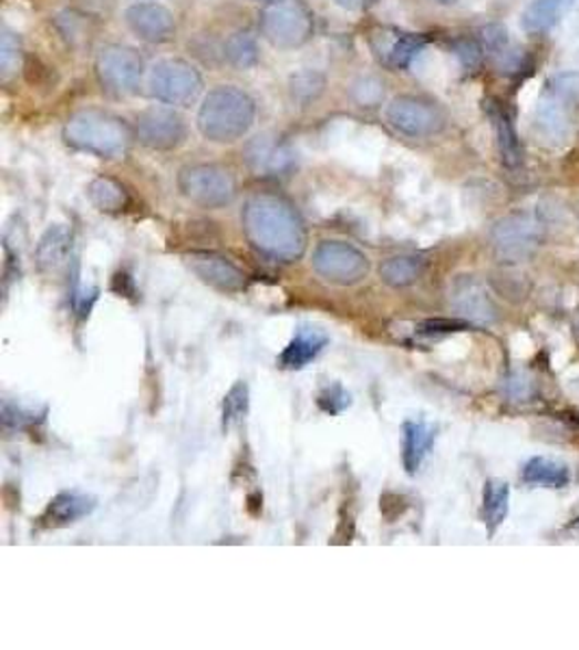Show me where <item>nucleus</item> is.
I'll use <instances>...</instances> for the list:
<instances>
[{
	"instance_id": "aec40b11",
	"label": "nucleus",
	"mask_w": 579,
	"mask_h": 650,
	"mask_svg": "<svg viewBox=\"0 0 579 650\" xmlns=\"http://www.w3.org/2000/svg\"><path fill=\"white\" fill-rule=\"evenodd\" d=\"M454 303L456 308L474 319L477 323H490L495 319V308L484 293V289L472 280V278H461L454 287Z\"/></svg>"
},
{
	"instance_id": "ddd939ff",
	"label": "nucleus",
	"mask_w": 579,
	"mask_h": 650,
	"mask_svg": "<svg viewBox=\"0 0 579 650\" xmlns=\"http://www.w3.org/2000/svg\"><path fill=\"white\" fill-rule=\"evenodd\" d=\"M128 29L148 44H167L176 35L174 13L158 2H135L126 9Z\"/></svg>"
},
{
	"instance_id": "c85d7f7f",
	"label": "nucleus",
	"mask_w": 579,
	"mask_h": 650,
	"mask_svg": "<svg viewBox=\"0 0 579 650\" xmlns=\"http://www.w3.org/2000/svg\"><path fill=\"white\" fill-rule=\"evenodd\" d=\"M226 59L232 68L237 70H250L259 63V44L257 40L246 33V31H239V33H232L226 42Z\"/></svg>"
},
{
	"instance_id": "473e14b6",
	"label": "nucleus",
	"mask_w": 579,
	"mask_h": 650,
	"mask_svg": "<svg viewBox=\"0 0 579 650\" xmlns=\"http://www.w3.org/2000/svg\"><path fill=\"white\" fill-rule=\"evenodd\" d=\"M467 328H469V323L461 321V319H432V321L423 323L420 332L422 334H449V332H463Z\"/></svg>"
},
{
	"instance_id": "4c0bfd02",
	"label": "nucleus",
	"mask_w": 579,
	"mask_h": 650,
	"mask_svg": "<svg viewBox=\"0 0 579 650\" xmlns=\"http://www.w3.org/2000/svg\"><path fill=\"white\" fill-rule=\"evenodd\" d=\"M573 421H576V423L579 425V414H576V419H573Z\"/></svg>"
},
{
	"instance_id": "9b49d317",
	"label": "nucleus",
	"mask_w": 579,
	"mask_h": 650,
	"mask_svg": "<svg viewBox=\"0 0 579 650\" xmlns=\"http://www.w3.org/2000/svg\"><path fill=\"white\" fill-rule=\"evenodd\" d=\"M137 140L151 151H174L187 137V124L174 109L151 106L137 115Z\"/></svg>"
},
{
	"instance_id": "6e6552de",
	"label": "nucleus",
	"mask_w": 579,
	"mask_h": 650,
	"mask_svg": "<svg viewBox=\"0 0 579 650\" xmlns=\"http://www.w3.org/2000/svg\"><path fill=\"white\" fill-rule=\"evenodd\" d=\"M313 269L334 285H356L368 276V256L343 241H323L313 251Z\"/></svg>"
},
{
	"instance_id": "f257e3e1",
	"label": "nucleus",
	"mask_w": 579,
	"mask_h": 650,
	"mask_svg": "<svg viewBox=\"0 0 579 650\" xmlns=\"http://www.w3.org/2000/svg\"><path fill=\"white\" fill-rule=\"evenodd\" d=\"M244 230L252 248L278 262H293L307 250V230L296 208L273 194H257L244 206Z\"/></svg>"
},
{
	"instance_id": "20e7f679",
	"label": "nucleus",
	"mask_w": 579,
	"mask_h": 650,
	"mask_svg": "<svg viewBox=\"0 0 579 650\" xmlns=\"http://www.w3.org/2000/svg\"><path fill=\"white\" fill-rule=\"evenodd\" d=\"M261 35L278 51L307 47L316 35V16L304 0H269L261 11Z\"/></svg>"
},
{
	"instance_id": "9d476101",
	"label": "nucleus",
	"mask_w": 579,
	"mask_h": 650,
	"mask_svg": "<svg viewBox=\"0 0 579 650\" xmlns=\"http://www.w3.org/2000/svg\"><path fill=\"white\" fill-rule=\"evenodd\" d=\"M490 241L499 258L508 262H521L538 248L540 226L526 213H515L495 224Z\"/></svg>"
},
{
	"instance_id": "e433bc0d",
	"label": "nucleus",
	"mask_w": 579,
	"mask_h": 650,
	"mask_svg": "<svg viewBox=\"0 0 579 650\" xmlns=\"http://www.w3.org/2000/svg\"><path fill=\"white\" fill-rule=\"evenodd\" d=\"M569 529H573V532H578L579 534V516L573 523H571V525H569Z\"/></svg>"
},
{
	"instance_id": "39448f33",
	"label": "nucleus",
	"mask_w": 579,
	"mask_h": 650,
	"mask_svg": "<svg viewBox=\"0 0 579 650\" xmlns=\"http://www.w3.org/2000/svg\"><path fill=\"white\" fill-rule=\"evenodd\" d=\"M180 194L203 208H221L235 198L237 185L232 174L215 163L187 165L178 174Z\"/></svg>"
},
{
	"instance_id": "4468645a",
	"label": "nucleus",
	"mask_w": 579,
	"mask_h": 650,
	"mask_svg": "<svg viewBox=\"0 0 579 650\" xmlns=\"http://www.w3.org/2000/svg\"><path fill=\"white\" fill-rule=\"evenodd\" d=\"M425 38L417 33H402V31H386L382 29L380 33H373L371 38V49L378 54V59L395 70L409 68L413 59L423 51Z\"/></svg>"
},
{
	"instance_id": "bb28decb",
	"label": "nucleus",
	"mask_w": 579,
	"mask_h": 650,
	"mask_svg": "<svg viewBox=\"0 0 579 650\" xmlns=\"http://www.w3.org/2000/svg\"><path fill=\"white\" fill-rule=\"evenodd\" d=\"M323 92H325V74L313 70V68H304V70L291 74V79H289L291 101L300 106H309V104L319 101Z\"/></svg>"
},
{
	"instance_id": "4be33fe9",
	"label": "nucleus",
	"mask_w": 579,
	"mask_h": 650,
	"mask_svg": "<svg viewBox=\"0 0 579 650\" xmlns=\"http://www.w3.org/2000/svg\"><path fill=\"white\" fill-rule=\"evenodd\" d=\"M436 430L427 423L409 421L404 425V468L409 475H415L434 445Z\"/></svg>"
},
{
	"instance_id": "412c9836",
	"label": "nucleus",
	"mask_w": 579,
	"mask_h": 650,
	"mask_svg": "<svg viewBox=\"0 0 579 650\" xmlns=\"http://www.w3.org/2000/svg\"><path fill=\"white\" fill-rule=\"evenodd\" d=\"M72 248V235L65 226H51L38 248H35V260H38V267L42 271H56L65 265L68 260V254Z\"/></svg>"
},
{
	"instance_id": "b1692460",
	"label": "nucleus",
	"mask_w": 579,
	"mask_h": 650,
	"mask_svg": "<svg viewBox=\"0 0 579 650\" xmlns=\"http://www.w3.org/2000/svg\"><path fill=\"white\" fill-rule=\"evenodd\" d=\"M524 482L545 488H565L571 482V471L567 464L551 457H531L521 473Z\"/></svg>"
},
{
	"instance_id": "cd10ccee",
	"label": "nucleus",
	"mask_w": 579,
	"mask_h": 650,
	"mask_svg": "<svg viewBox=\"0 0 579 650\" xmlns=\"http://www.w3.org/2000/svg\"><path fill=\"white\" fill-rule=\"evenodd\" d=\"M87 196H90L92 204L103 213H117V210L126 208V204H128L126 189L111 178H96L90 185Z\"/></svg>"
},
{
	"instance_id": "393cba45",
	"label": "nucleus",
	"mask_w": 579,
	"mask_h": 650,
	"mask_svg": "<svg viewBox=\"0 0 579 650\" xmlns=\"http://www.w3.org/2000/svg\"><path fill=\"white\" fill-rule=\"evenodd\" d=\"M508 505H510V486L506 482H488L486 488H484L482 518H484L486 529H488L490 536L506 520Z\"/></svg>"
},
{
	"instance_id": "1a4fd4ad",
	"label": "nucleus",
	"mask_w": 579,
	"mask_h": 650,
	"mask_svg": "<svg viewBox=\"0 0 579 650\" xmlns=\"http://www.w3.org/2000/svg\"><path fill=\"white\" fill-rule=\"evenodd\" d=\"M386 122L402 135L422 140L436 135L445 117L438 106L417 96H397L386 106Z\"/></svg>"
},
{
	"instance_id": "f03ea898",
	"label": "nucleus",
	"mask_w": 579,
	"mask_h": 650,
	"mask_svg": "<svg viewBox=\"0 0 579 650\" xmlns=\"http://www.w3.org/2000/svg\"><path fill=\"white\" fill-rule=\"evenodd\" d=\"M257 104L232 85L209 92L198 111V128L213 144H232L241 140L255 124Z\"/></svg>"
},
{
	"instance_id": "6ab92c4d",
	"label": "nucleus",
	"mask_w": 579,
	"mask_h": 650,
	"mask_svg": "<svg viewBox=\"0 0 579 650\" xmlns=\"http://www.w3.org/2000/svg\"><path fill=\"white\" fill-rule=\"evenodd\" d=\"M576 4V0H534L524 11V29L531 35L551 31Z\"/></svg>"
},
{
	"instance_id": "423d86ee",
	"label": "nucleus",
	"mask_w": 579,
	"mask_h": 650,
	"mask_svg": "<svg viewBox=\"0 0 579 650\" xmlns=\"http://www.w3.org/2000/svg\"><path fill=\"white\" fill-rule=\"evenodd\" d=\"M96 74L108 94L117 99L133 96L144 76V59L131 47L111 44L96 56Z\"/></svg>"
},
{
	"instance_id": "7c9ffc66",
	"label": "nucleus",
	"mask_w": 579,
	"mask_h": 650,
	"mask_svg": "<svg viewBox=\"0 0 579 650\" xmlns=\"http://www.w3.org/2000/svg\"><path fill=\"white\" fill-rule=\"evenodd\" d=\"M20 56H22L20 38L4 29L2 38H0V72H2L4 79H9L18 70Z\"/></svg>"
},
{
	"instance_id": "2f4dec72",
	"label": "nucleus",
	"mask_w": 579,
	"mask_h": 650,
	"mask_svg": "<svg viewBox=\"0 0 579 650\" xmlns=\"http://www.w3.org/2000/svg\"><path fill=\"white\" fill-rule=\"evenodd\" d=\"M352 96L361 106H378L384 99V83L378 76H361L352 87Z\"/></svg>"
},
{
	"instance_id": "f3484780",
	"label": "nucleus",
	"mask_w": 579,
	"mask_h": 650,
	"mask_svg": "<svg viewBox=\"0 0 579 650\" xmlns=\"http://www.w3.org/2000/svg\"><path fill=\"white\" fill-rule=\"evenodd\" d=\"M96 507V499L81 495V493H61L56 495L46 512L42 514V527L46 529H59V527H68L81 518H85L87 514H92Z\"/></svg>"
},
{
	"instance_id": "72a5a7b5",
	"label": "nucleus",
	"mask_w": 579,
	"mask_h": 650,
	"mask_svg": "<svg viewBox=\"0 0 579 650\" xmlns=\"http://www.w3.org/2000/svg\"><path fill=\"white\" fill-rule=\"evenodd\" d=\"M319 405L330 414H339L345 405H350V398L341 391V386H332L319 398Z\"/></svg>"
},
{
	"instance_id": "a211bd4d",
	"label": "nucleus",
	"mask_w": 579,
	"mask_h": 650,
	"mask_svg": "<svg viewBox=\"0 0 579 650\" xmlns=\"http://www.w3.org/2000/svg\"><path fill=\"white\" fill-rule=\"evenodd\" d=\"M484 49L502 74H517L524 70L526 56L517 47H513L504 27L493 24L484 29Z\"/></svg>"
},
{
	"instance_id": "2eb2a0df",
	"label": "nucleus",
	"mask_w": 579,
	"mask_h": 650,
	"mask_svg": "<svg viewBox=\"0 0 579 650\" xmlns=\"http://www.w3.org/2000/svg\"><path fill=\"white\" fill-rule=\"evenodd\" d=\"M189 267L203 282H207L213 289L232 293V291H241L246 287L244 271L217 254H207V251L192 254Z\"/></svg>"
},
{
	"instance_id": "a878e982",
	"label": "nucleus",
	"mask_w": 579,
	"mask_h": 650,
	"mask_svg": "<svg viewBox=\"0 0 579 650\" xmlns=\"http://www.w3.org/2000/svg\"><path fill=\"white\" fill-rule=\"evenodd\" d=\"M423 260L417 256H393L380 267V278L393 287L404 289L422 278Z\"/></svg>"
},
{
	"instance_id": "f8f14e48",
	"label": "nucleus",
	"mask_w": 579,
	"mask_h": 650,
	"mask_svg": "<svg viewBox=\"0 0 579 650\" xmlns=\"http://www.w3.org/2000/svg\"><path fill=\"white\" fill-rule=\"evenodd\" d=\"M246 163L261 178H278L293 169L296 152L278 135L263 133L246 146Z\"/></svg>"
},
{
	"instance_id": "c756f323",
	"label": "nucleus",
	"mask_w": 579,
	"mask_h": 650,
	"mask_svg": "<svg viewBox=\"0 0 579 650\" xmlns=\"http://www.w3.org/2000/svg\"><path fill=\"white\" fill-rule=\"evenodd\" d=\"M250 407V391L246 382H237L228 395L224 398V407H221V427L224 432H230L235 425H239Z\"/></svg>"
},
{
	"instance_id": "dca6fc26",
	"label": "nucleus",
	"mask_w": 579,
	"mask_h": 650,
	"mask_svg": "<svg viewBox=\"0 0 579 650\" xmlns=\"http://www.w3.org/2000/svg\"><path fill=\"white\" fill-rule=\"evenodd\" d=\"M486 113H488V120L493 122L504 165L508 169H519L524 165V148H521V142L517 137V131H515V124H513L508 111L502 106V102L488 101L486 102Z\"/></svg>"
},
{
	"instance_id": "5701e85b",
	"label": "nucleus",
	"mask_w": 579,
	"mask_h": 650,
	"mask_svg": "<svg viewBox=\"0 0 579 650\" xmlns=\"http://www.w3.org/2000/svg\"><path fill=\"white\" fill-rule=\"evenodd\" d=\"M328 343L325 334L316 332V330H307V332H300L285 351L280 353L278 358V364L287 371H300L304 369L311 360H316L317 353L323 350V345Z\"/></svg>"
},
{
	"instance_id": "7ed1b4c3",
	"label": "nucleus",
	"mask_w": 579,
	"mask_h": 650,
	"mask_svg": "<svg viewBox=\"0 0 579 650\" xmlns=\"http://www.w3.org/2000/svg\"><path fill=\"white\" fill-rule=\"evenodd\" d=\"M63 140L74 151L87 152L101 158H120L128 151V126L101 109H83L63 126Z\"/></svg>"
},
{
	"instance_id": "0eeeda50",
	"label": "nucleus",
	"mask_w": 579,
	"mask_h": 650,
	"mask_svg": "<svg viewBox=\"0 0 579 650\" xmlns=\"http://www.w3.org/2000/svg\"><path fill=\"white\" fill-rule=\"evenodd\" d=\"M203 92L200 72L183 59H163L151 70V94L174 106H187Z\"/></svg>"
},
{
	"instance_id": "58836bf2",
	"label": "nucleus",
	"mask_w": 579,
	"mask_h": 650,
	"mask_svg": "<svg viewBox=\"0 0 579 650\" xmlns=\"http://www.w3.org/2000/svg\"><path fill=\"white\" fill-rule=\"evenodd\" d=\"M441 2H452V0H441Z\"/></svg>"
},
{
	"instance_id": "c9c22d12",
	"label": "nucleus",
	"mask_w": 579,
	"mask_h": 650,
	"mask_svg": "<svg viewBox=\"0 0 579 650\" xmlns=\"http://www.w3.org/2000/svg\"><path fill=\"white\" fill-rule=\"evenodd\" d=\"M334 2L345 11H363V9H368L369 4H373L375 0H334Z\"/></svg>"
},
{
	"instance_id": "f704fd0d",
	"label": "nucleus",
	"mask_w": 579,
	"mask_h": 650,
	"mask_svg": "<svg viewBox=\"0 0 579 650\" xmlns=\"http://www.w3.org/2000/svg\"><path fill=\"white\" fill-rule=\"evenodd\" d=\"M456 54L461 56V61L467 65V68H475L482 59V49L475 44L474 40H461L456 44Z\"/></svg>"
}]
</instances>
